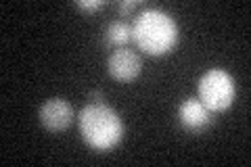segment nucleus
<instances>
[{
	"label": "nucleus",
	"mask_w": 251,
	"mask_h": 167,
	"mask_svg": "<svg viewBox=\"0 0 251 167\" xmlns=\"http://www.w3.org/2000/svg\"><path fill=\"white\" fill-rule=\"evenodd\" d=\"M199 100L209 111H226L234 100V82L224 69H209L199 79Z\"/></svg>",
	"instance_id": "3"
},
{
	"label": "nucleus",
	"mask_w": 251,
	"mask_h": 167,
	"mask_svg": "<svg viewBox=\"0 0 251 167\" xmlns=\"http://www.w3.org/2000/svg\"><path fill=\"white\" fill-rule=\"evenodd\" d=\"M77 128L84 142L94 150H111L124 136L120 115L103 102H90L77 115Z\"/></svg>",
	"instance_id": "1"
},
{
	"label": "nucleus",
	"mask_w": 251,
	"mask_h": 167,
	"mask_svg": "<svg viewBox=\"0 0 251 167\" xmlns=\"http://www.w3.org/2000/svg\"><path fill=\"white\" fill-rule=\"evenodd\" d=\"M178 121L186 132L201 134L214 123V111H209L197 98H186L178 107Z\"/></svg>",
	"instance_id": "5"
},
{
	"label": "nucleus",
	"mask_w": 251,
	"mask_h": 167,
	"mask_svg": "<svg viewBox=\"0 0 251 167\" xmlns=\"http://www.w3.org/2000/svg\"><path fill=\"white\" fill-rule=\"evenodd\" d=\"M140 69H143V65H140L138 54L128 48H115L107 59L109 75L117 82H132L138 77Z\"/></svg>",
	"instance_id": "6"
},
{
	"label": "nucleus",
	"mask_w": 251,
	"mask_h": 167,
	"mask_svg": "<svg viewBox=\"0 0 251 167\" xmlns=\"http://www.w3.org/2000/svg\"><path fill=\"white\" fill-rule=\"evenodd\" d=\"M136 6H138L136 0H122V2H117V11H120V15L124 17V15H130Z\"/></svg>",
	"instance_id": "8"
},
{
	"label": "nucleus",
	"mask_w": 251,
	"mask_h": 167,
	"mask_svg": "<svg viewBox=\"0 0 251 167\" xmlns=\"http://www.w3.org/2000/svg\"><path fill=\"white\" fill-rule=\"evenodd\" d=\"M132 38H134L140 50L153 54V57H159V54H166L176 46L178 25L168 13L159 9H149L134 19Z\"/></svg>",
	"instance_id": "2"
},
{
	"label": "nucleus",
	"mask_w": 251,
	"mask_h": 167,
	"mask_svg": "<svg viewBox=\"0 0 251 167\" xmlns=\"http://www.w3.org/2000/svg\"><path fill=\"white\" fill-rule=\"evenodd\" d=\"M88 98H90L92 102H100V100H103V92H100V90H92V92L88 94Z\"/></svg>",
	"instance_id": "10"
},
{
	"label": "nucleus",
	"mask_w": 251,
	"mask_h": 167,
	"mask_svg": "<svg viewBox=\"0 0 251 167\" xmlns=\"http://www.w3.org/2000/svg\"><path fill=\"white\" fill-rule=\"evenodd\" d=\"M38 117H40L42 128L49 132H65L74 121V109L65 98H49L42 102L38 109Z\"/></svg>",
	"instance_id": "4"
},
{
	"label": "nucleus",
	"mask_w": 251,
	"mask_h": 167,
	"mask_svg": "<svg viewBox=\"0 0 251 167\" xmlns=\"http://www.w3.org/2000/svg\"><path fill=\"white\" fill-rule=\"evenodd\" d=\"M77 9H82V11H88V13H94V11H99L100 6H103V0H92V2H84V0H80V2H75Z\"/></svg>",
	"instance_id": "9"
},
{
	"label": "nucleus",
	"mask_w": 251,
	"mask_h": 167,
	"mask_svg": "<svg viewBox=\"0 0 251 167\" xmlns=\"http://www.w3.org/2000/svg\"><path fill=\"white\" fill-rule=\"evenodd\" d=\"M132 38V27L126 21H113L105 27V46H111V48H124L128 44V40Z\"/></svg>",
	"instance_id": "7"
}]
</instances>
